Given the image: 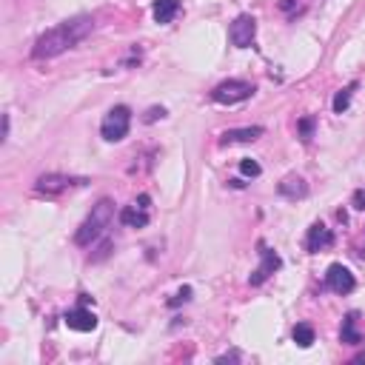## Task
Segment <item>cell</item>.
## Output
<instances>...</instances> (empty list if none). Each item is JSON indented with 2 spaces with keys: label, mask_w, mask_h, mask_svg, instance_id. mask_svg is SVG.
<instances>
[{
  "label": "cell",
  "mask_w": 365,
  "mask_h": 365,
  "mask_svg": "<svg viewBox=\"0 0 365 365\" xmlns=\"http://www.w3.org/2000/svg\"><path fill=\"white\" fill-rule=\"evenodd\" d=\"M91 29H94V17H89V14L71 17V21H66V23H57L54 29L43 32L34 41L32 57H34V60H49V57L63 54V52L78 46L86 34H91Z\"/></svg>",
  "instance_id": "cell-1"
},
{
  "label": "cell",
  "mask_w": 365,
  "mask_h": 365,
  "mask_svg": "<svg viewBox=\"0 0 365 365\" xmlns=\"http://www.w3.org/2000/svg\"><path fill=\"white\" fill-rule=\"evenodd\" d=\"M111 220H114V203L111 200H100L98 206L91 208V214L80 223L78 234H74V243L83 245V248L91 245L94 240H100L106 234V228L111 225Z\"/></svg>",
  "instance_id": "cell-2"
},
{
  "label": "cell",
  "mask_w": 365,
  "mask_h": 365,
  "mask_svg": "<svg viewBox=\"0 0 365 365\" xmlns=\"http://www.w3.org/2000/svg\"><path fill=\"white\" fill-rule=\"evenodd\" d=\"M129 129H131V111H129V106L109 109L103 123H100V134H103V140H109V143H120L129 134Z\"/></svg>",
  "instance_id": "cell-3"
},
{
  "label": "cell",
  "mask_w": 365,
  "mask_h": 365,
  "mask_svg": "<svg viewBox=\"0 0 365 365\" xmlns=\"http://www.w3.org/2000/svg\"><path fill=\"white\" fill-rule=\"evenodd\" d=\"M254 94V86L248 80H223L220 86H214L211 91V100L220 106H237L243 100H248Z\"/></svg>",
  "instance_id": "cell-4"
},
{
  "label": "cell",
  "mask_w": 365,
  "mask_h": 365,
  "mask_svg": "<svg viewBox=\"0 0 365 365\" xmlns=\"http://www.w3.org/2000/svg\"><path fill=\"white\" fill-rule=\"evenodd\" d=\"M148 220H151V197L148 195H140L131 206H126L120 211V223L129 228H146Z\"/></svg>",
  "instance_id": "cell-5"
},
{
  "label": "cell",
  "mask_w": 365,
  "mask_h": 365,
  "mask_svg": "<svg viewBox=\"0 0 365 365\" xmlns=\"http://www.w3.org/2000/svg\"><path fill=\"white\" fill-rule=\"evenodd\" d=\"M254 37H257V21H254V17H252V14L234 17L232 29H228V41H232V46L248 49V46L254 43Z\"/></svg>",
  "instance_id": "cell-6"
},
{
  "label": "cell",
  "mask_w": 365,
  "mask_h": 365,
  "mask_svg": "<svg viewBox=\"0 0 365 365\" xmlns=\"http://www.w3.org/2000/svg\"><path fill=\"white\" fill-rule=\"evenodd\" d=\"M86 180H74L69 175H43V177H37L34 183V191L37 195H46V197H57V195H63V191L74 188V186H83Z\"/></svg>",
  "instance_id": "cell-7"
},
{
  "label": "cell",
  "mask_w": 365,
  "mask_h": 365,
  "mask_svg": "<svg viewBox=\"0 0 365 365\" xmlns=\"http://www.w3.org/2000/svg\"><path fill=\"white\" fill-rule=\"evenodd\" d=\"M325 285H329L334 294H351L357 288V280L342 263H331L329 272H325Z\"/></svg>",
  "instance_id": "cell-8"
},
{
  "label": "cell",
  "mask_w": 365,
  "mask_h": 365,
  "mask_svg": "<svg viewBox=\"0 0 365 365\" xmlns=\"http://www.w3.org/2000/svg\"><path fill=\"white\" fill-rule=\"evenodd\" d=\"M283 265V260H280V254L274 252V248H265V245H260V265L252 272V277H248V283L252 285H263L268 277H272L277 268Z\"/></svg>",
  "instance_id": "cell-9"
},
{
  "label": "cell",
  "mask_w": 365,
  "mask_h": 365,
  "mask_svg": "<svg viewBox=\"0 0 365 365\" xmlns=\"http://www.w3.org/2000/svg\"><path fill=\"white\" fill-rule=\"evenodd\" d=\"M331 245H334L331 228H325L322 223H314L309 228V237H305V248H309L311 254H320V252H325V248H331Z\"/></svg>",
  "instance_id": "cell-10"
},
{
  "label": "cell",
  "mask_w": 365,
  "mask_h": 365,
  "mask_svg": "<svg viewBox=\"0 0 365 365\" xmlns=\"http://www.w3.org/2000/svg\"><path fill=\"white\" fill-rule=\"evenodd\" d=\"M263 137V126H245V129H228L220 134L223 146H234V143H254Z\"/></svg>",
  "instance_id": "cell-11"
},
{
  "label": "cell",
  "mask_w": 365,
  "mask_h": 365,
  "mask_svg": "<svg viewBox=\"0 0 365 365\" xmlns=\"http://www.w3.org/2000/svg\"><path fill=\"white\" fill-rule=\"evenodd\" d=\"M66 325H69V329L71 331H94V329H98V317H94L89 309H83V305H80V309H71L69 314H66Z\"/></svg>",
  "instance_id": "cell-12"
},
{
  "label": "cell",
  "mask_w": 365,
  "mask_h": 365,
  "mask_svg": "<svg viewBox=\"0 0 365 365\" xmlns=\"http://www.w3.org/2000/svg\"><path fill=\"white\" fill-rule=\"evenodd\" d=\"M277 191H280L283 197H288V200H302L305 195H309V183H305L302 177H297V175H291V177H285L277 186Z\"/></svg>",
  "instance_id": "cell-13"
},
{
  "label": "cell",
  "mask_w": 365,
  "mask_h": 365,
  "mask_svg": "<svg viewBox=\"0 0 365 365\" xmlns=\"http://www.w3.org/2000/svg\"><path fill=\"white\" fill-rule=\"evenodd\" d=\"M183 3L180 0H155V6H151V14H155L157 23H171L175 17L180 14Z\"/></svg>",
  "instance_id": "cell-14"
},
{
  "label": "cell",
  "mask_w": 365,
  "mask_h": 365,
  "mask_svg": "<svg viewBox=\"0 0 365 365\" xmlns=\"http://www.w3.org/2000/svg\"><path fill=\"white\" fill-rule=\"evenodd\" d=\"M340 340H342V342H349V345H360V342H362V334L357 331V311H351L349 317L342 320Z\"/></svg>",
  "instance_id": "cell-15"
},
{
  "label": "cell",
  "mask_w": 365,
  "mask_h": 365,
  "mask_svg": "<svg viewBox=\"0 0 365 365\" xmlns=\"http://www.w3.org/2000/svg\"><path fill=\"white\" fill-rule=\"evenodd\" d=\"M354 91H357V83H349L345 89H340V91L334 94V103H331L334 114H342V111H349V106H351V98H354Z\"/></svg>",
  "instance_id": "cell-16"
},
{
  "label": "cell",
  "mask_w": 365,
  "mask_h": 365,
  "mask_svg": "<svg viewBox=\"0 0 365 365\" xmlns=\"http://www.w3.org/2000/svg\"><path fill=\"white\" fill-rule=\"evenodd\" d=\"M291 337H294V342L300 345V349H311V345H314V329H311V325H305V322L294 325Z\"/></svg>",
  "instance_id": "cell-17"
},
{
  "label": "cell",
  "mask_w": 365,
  "mask_h": 365,
  "mask_svg": "<svg viewBox=\"0 0 365 365\" xmlns=\"http://www.w3.org/2000/svg\"><path fill=\"white\" fill-rule=\"evenodd\" d=\"M300 137H302V143H309L314 137V118H302L300 120Z\"/></svg>",
  "instance_id": "cell-18"
},
{
  "label": "cell",
  "mask_w": 365,
  "mask_h": 365,
  "mask_svg": "<svg viewBox=\"0 0 365 365\" xmlns=\"http://www.w3.org/2000/svg\"><path fill=\"white\" fill-rule=\"evenodd\" d=\"M240 171H243L245 177H260V171H263V168H260L257 160H248V157H245V160L240 163Z\"/></svg>",
  "instance_id": "cell-19"
},
{
  "label": "cell",
  "mask_w": 365,
  "mask_h": 365,
  "mask_svg": "<svg viewBox=\"0 0 365 365\" xmlns=\"http://www.w3.org/2000/svg\"><path fill=\"white\" fill-rule=\"evenodd\" d=\"M157 118H166V109H148L143 120H146V123H155Z\"/></svg>",
  "instance_id": "cell-20"
},
{
  "label": "cell",
  "mask_w": 365,
  "mask_h": 365,
  "mask_svg": "<svg viewBox=\"0 0 365 365\" xmlns=\"http://www.w3.org/2000/svg\"><path fill=\"white\" fill-rule=\"evenodd\" d=\"M188 300H191V288L186 285V288H183V291H180V294H177L175 300H171V305H180V302H188Z\"/></svg>",
  "instance_id": "cell-21"
},
{
  "label": "cell",
  "mask_w": 365,
  "mask_h": 365,
  "mask_svg": "<svg viewBox=\"0 0 365 365\" xmlns=\"http://www.w3.org/2000/svg\"><path fill=\"white\" fill-rule=\"evenodd\" d=\"M297 6H300V0H280V9H283L285 14H291Z\"/></svg>",
  "instance_id": "cell-22"
},
{
  "label": "cell",
  "mask_w": 365,
  "mask_h": 365,
  "mask_svg": "<svg viewBox=\"0 0 365 365\" xmlns=\"http://www.w3.org/2000/svg\"><path fill=\"white\" fill-rule=\"evenodd\" d=\"M354 208H360V211H365V188H360V191H354Z\"/></svg>",
  "instance_id": "cell-23"
}]
</instances>
